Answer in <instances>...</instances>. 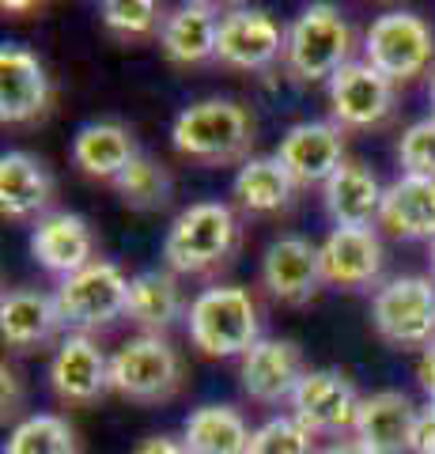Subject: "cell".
<instances>
[{"label":"cell","instance_id":"obj_1","mask_svg":"<svg viewBox=\"0 0 435 454\" xmlns=\"http://www.w3.org/2000/svg\"><path fill=\"white\" fill-rule=\"evenodd\" d=\"M171 145L178 155L208 167L238 160L246 163L250 148H254V118L235 98H201L175 118Z\"/></svg>","mask_w":435,"mask_h":454},{"label":"cell","instance_id":"obj_2","mask_svg":"<svg viewBox=\"0 0 435 454\" xmlns=\"http://www.w3.org/2000/svg\"><path fill=\"white\" fill-rule=\"evenodd\" d=\"M238 250V216L223 201H198L182 208L163 239V262L171 273L205 277L228 265Z\"/></svg>","mask_w":435,"mask_h":454},{"label":"cell","instance_id":"obj_3","mask_svg":"<svg viewBox=\"0 0 435 454\" xmlns=\"http://www.w3.org/2000/svg\"><path fill=\"white\" fill-rule=\"evenodd\" d=\"M190 340L205 356H238L243 360L250 348L261 340V318L258 303L246 288L235 284H216L205 288L190 303Z\"/></svg>","mask_w":435,"mask_h":454},{"label":"cell","instance_id":"obj_4","mask_svg":"<svg viewBox=\"0 0 435 454\" xmlns=\"http://www.w3.org/2000/svg\"><path fill=\"white\" fill-rule=\"evenodd\" d=\"M353 46L356 35L341 8L311 4L288 27L284 61L299 80H333L345 65H353Z\"/></svg>","mask_w":435,"mask_h":454},{"label":"cell","instance_id":"obj_5","mask_svg":"<svg viewBox=\"0 0 435 454\" xmlns=\"http://www.w3.org/2000/svg\"><path fill=\"white\" fill-rule=\"evenodd\" d=\"M182 387V356L163 333H140L110 356V390L140 405L171 402Z\"/></svg>","mask_w":435,"mask_h":454},{"label":"cell","instance_id":"obj_6","mask_svg":"<svg viewBox=\"0 0 435 454\" xmlns=\"http://www.w3.org/2000/svg\"><path fill=\"white\" fill-rule=\"evenodd\" d=\"M375 333L394 348H428L435 340V280L394 277L371 300Z\"/></svg>","mask_w":435,"mask_h":454},{"label":"cell","instance_id":"obj_7","mask_svg":"<svg viewBox=\"0 0 435 454\" xmlns=\"http://www.w3.org/2000/svg\"><path fill=\"white\" fill-rule=\"evenodd\" d=\"M435 57V35L416 12H386L363 35V61L390 83L420 76Z\"/></svg>","mask_w":435,"mask_h":454},{"label":"cell","instance_id":"obj_8","mask_svg":"<svg viewBox=\"0 0 435 454\" xmlns=\"http://www.w3.org/2000/svg\"><path fill=\"white\" fill-rule=\"evenodd\" d=\"M53 300H58V310L68 330L88 333L125 315V307H129V277L110 262H91L88 269L65 277L58 292H53Z\"/></svg>","mask_w":435,"mask_h":454},{"label":"cell","instance_id":"obj_9","mask_svg":"<svg viewBox=\"0 0 435 454\" xmlns=\"http://www.w3.org/2000/svg\"><path fill=\"white\" fill-rule=\"evenodd\" d=\"M360 402L353 379L337 367H311L291 394V417L311 435H341L356 428Z\"/></svg>","mask_w":435,"mask_h":454},{"label":"cell","instance_id":"obj_10","mask_svg":"<svg viewBox=\"0 0 435 454\" xmlns=\"http://www.w3.org/2000/svg\"><path fill=\"white\" fill-rule=\"evenodd\" d=\"M307 372H311V367H303V352L296 340L261 337L258 345L238 360V387H243L250 402L276 405V402H291V394H296Z\"/></svg>","mask_w":435,"mask_h":454},{"label":"cell","instance_id":"obj_11","mask_svg":"<svg viewBox=\"0 0 435 454\" xmlns=\"http://www.w3.org/2000/svg\"><path fill=\"white\" fill-rule=\"evenodd\" d=\"M276 160L284 163L296 186H326L341 170L345 160V133L337 121H299L280 137Z\"/></svg>","mask_w":435,"mask_h":454},{"label":"cell","instance_id":"obj_12","mask_svg":"<svg viewBox=\"0 0 435 454\" xmlns=\"http://www.w3.org/2000/svg\"><path fill=\"white\" fill-rule=\"evenodd\" d=\"M261 284L276 303L303 307L311 303L318 288L326 284L322 277V254L303 235H280L261 254Z\"/></svg>","mask_w":435,"mask_h":454},{"label":"cell","instance_id":"obj_13","mask_svg":"<svg viewBox=\"0 0 435 454\" xmlns=\"http://www.w3.org/2000/svg\"><path fill=\"white\" fill-rule=\"evenodd\" d=\"M330 110L341 129H371L394 114V83L368 61H353L330 80Z\"/></svg>","mask_w":435,"mask_h":454},{"label":"cell","instance_id":"obj_14","mask_svg":"<svg viewBox=\"0 0 435 454\" xmlns=\"http://www.w3.org/2000/svg\"><path fill=\"white\" fill-rule=\"evenodd\" d=\"M284 50H288V31L269 16V12L235 8L220 23L216 57L223 65H231V68L261 73V68H269Z\"/></svg>","mask_w":435,"mask_h":454},{"label":"cell","instance_id":"obj_15","mask_svg":"<svg viewBox=\"0 0 435 454\" xmlns=\"http://www.w3.org/2000/svg\"><path fill=\"white\" fill-rule=\"evenodd\" d=\"M322 254V277L333 288L363 292L378 284L386 265V250L371 227H333L326 243L318 247Z\"/></svg>","mask_w":435,"mask_h":454},{"label":"cell","instance_id":"obj_16","mask_svg":"<svg viewBox=\"0 0 435 454\" xmlns=\"http://www.w3.org/2000/svg\"><path fill=\"white\" fill-rule=\"evenodd\" d=\"M46 106H50L46 65L19 42H4V50H0V121L27 125L42 118Z\"/></svg>","mask_w":435,"mask_h":454},{"label":"cell","instance_id":"obj_17","mask_svg":"<svg viewBox=\"0 0 435 454\" xmlns=\"http://www.w3.org/2000/svg\"><path fill=\"white\" fill-rule=\"evenodd\" d=\"M50 387L68 405L99 402L110 390V356L88 333L65 337L50 360Z\"/></svg>","mask_w":435,"mask_h":454},{"label":"cell","instance_id":"obj_18","mask_svg":"<svg viewBox=\"0 0 435 454\" xmlns=\"http://www.w3.org/2000/svg\"><path fill=\"white\" fill-rule=\"evenodd\" d=\"M31 254L46 273H58L65 280L95 262V235L76 212H50L31 231Z\"/></svg>","mask_w":435,"mask_h":454},{"label":"cell","instance_id":"obj_19","mask_svg":"<svg viewBox=\"0 0 435 454\" xmlns=\"http://www.w3.org/2000/svg\"><path fill=\"white\" fill-rule=\"evenodd\" d=\"M420 409L401 390H378L360 402L356 417V439L368 443L375 454H413V432H416Z\"/></svg>","mask_w":435,"mask_h":454},{"label":"cell","instance_id":"obj_20","mask_svg":"<svg viewBox=\"0 0 435 454\" xmlns=\"http://www.w3.org/2000/svg\"><path fill=\"white\" fill-rule=\"evenodd\" d=\"M61 325L65 318L58 310V300L38 288H16L0 300V337L19 352L50 345L61 333Z\"/></svg>","mask_w":435,"mask_h":454},{"label":"cell","instance_id":"obj_21","mask_svg":"<svg viewBox=\"0 0 435 454\" xmlns=\"http://www.w3.org/2000/svg\"><path fill=\"white\" fill-rule=\"evenodd\" d=\"M383 182L375 178L371 167L348 160L337 175L322 186V201L337 227H371L383 212Z\"/></svg>","mask_w":435,"mask_h":454},{"label":"cell","instance_id":"obj_22","mask_svg":"<svg viewBox=\"0 0 435 454\" xmlns=\"http://www.w3.org/2000/svg\"><path fill=\"white\" fill-rule=\"evenodd\" d=\"M136 155L133 133L118 121H91L73 137V163L88 178H103L110 186L133 167Z\"/></svg>","mask_w":435,"mask_h":454},{"label":"cell","instance_id":"obj_23","mask_svg":"<svg viewBox=\"0 0 435 454\" xmlns=\"http://www.w3.org/2000/svg\"><path fill=\"white\" fill-rule=\"evenodd\" d=\"M223 16L213 4H182L167 16L159 46L175 65H205L216 57Z\"/></svg>","mask_w":435,"mask_h":454},{"label":"cell","instance_id":"obj_24","mask_svg":"<svg viewBox=\"0 0 435 454\" xmlns=\"http://www.w3.org/2000/svg\"><path fill=\"white\" fill-rule=\"evenodd\" d=\"M378 223L398 239H435V178H409L401 175L394 186H386Z\"/></svg>","mask_w":435,"mask_h":454},{"label":"cell","instance_id":"obj_25","mask_svg":"<svg viewBox=\"0 0 435 454\" xmlns=\"http://www.w3.org/2000/svg\"><path fill=\"white\" fill-rule=\"evenodd\" d=\"M53 201V175L27 152H8L0 160V212L8 220H27L46 212Z\"/></svg>","mask_w":435,"mask_h":454},{"label":"cell","instance_id":"obj_26","mask_svg":"<svg viewBox=\"0 0 435 454\" xmlns=\"http://www.w3.org/2000/svg\"><path fill=\"white\" fill-rule=\"evenodd\" d=\"M296 182L284 170V163L276 155H258V160H246L238 167V175L231 182V197L235 205L250 212V216H273V212H284L296 201Z\"/></svg>","mask_w":435,"mask_h":454},{"label":"cell","instance_id":"obj_27","mask_svg":"<svg viewBox=\"0 0 435 454\" xmlns=\"http://www.w3.org/2000/svg\"><path fill=\"white\" fill-rule=\"evenodd\" d=\"M125 315L144 333H163L182 315H190L178 277L171 269H144V273L129 277V307H125Z\"/></svg>","mask_w":435,"mask_h":454},{"label":"cell","instance_id":"obj_28","mask_svg":"<svg viewBox=\"0 0 435 454\" xmlns=\"http://www.w3.org/2000/svg\"><path fill=\"white\" fill-rule=\"evenodd\" d=\"M250 424L231 405H201L186 417L182 443L190 454H250Z\"/></svg>","mask_w":435,"mask_h":454},{"label":"cell","instance_id":"obj_29","mask_svg":"<svg viewBox=\"0 0 435 454\" xmlns=\"http://www.w3.org/2000/svg\"><path fill=\"white\" fill-rule=\"evenodd\" d=\"M4 454H80V439L65 417L35 413L12 428Z\"/></svg>","mask_w":435,"mask_h":454},{"label":"cell","instance_id":"obj_30","mask_svg":"<svg viewBox=\"0 0 435 454\" xmlns=\"http://www.w3.org/2000/svg\"><path fill=\"white\" fill-rule=\"evenodd\" d=\"M118 197L129 208L136 212H156V208H167L171 205V193H175V182L167 175V167L156 163L151 155H136L133 167L114 182Z\"/></svg>","mask_w":435,"mask_h":454},{"label":"cell","instance_id":"obj_31","mask_svg":"<svg viewBox=\"0 0 435 454\" xmlns=\"http://www.w3.org/2000/svg\"><path fill=\"white\" fill-rule=\"evenodd\" d=\"M250 454H318V447L315 435L296 417H273L261 428H254Z\"/></svg>","mask_w":435,"mask_h":454},{"label":"cell","instance_id":"obj_32","mask_svg":"<svg viewBox=\"0 0 435 454\" xmlns=\"http://www.w3.org/2000/svg\"><path fill=\"white\" fill-rule=\"evenodd\" d=\"M163 16H159V4L151 0H110L103 4V27L110 35H121V38H144L151 31H163Z\"/></svg>","mask_w":435,"mask_h":454},{"label":"cell","instance_id":"obj_33","mask_svg":"<svg viewBox=\"0 0 435 454\" xmlns=\"http://www.w3.org/2000/svg\"><path fill=\"white\" fill-rule=\"evenodd\" d=\"M398 163L409 178H435V118L413 121L398 140Z\"/></svg>","mask_w":435,"mask_h":454},{"label":"cell","instance_id":"obj_34","mask_svg":"<svg viewBox=\"0 0 435 454\" xmlns=\"http://www.w3.org/2000/svg\"><path fill=\"white\" fill-rule=\"evenodd\" d=\"M413 454H435V402H428V405L416 413Z\"/></svg>","mask_w":435,"mask_h":454},{"label":"cell","instance_id":"obj_35","mask_svg":"<svg viewBox=\"0 0 435 454\" xmlns=\"http://www.w3.org/2000/svg\"><path fill=\"white\" fill-rule=\"evenodd\" d=\"M129 454H190V450H186V443H182V439L159 432V435H144Z\"/></svg>","mask_w":435,"mask_h":454},{"label":"cell","instance_id":"obj_36","mask_svg":"<svg viewBox=\"0 0 435 454\" xmlns=\"http://www.w3.org/2000/svg\"><path fill=\"white\" fill-rule=\"evenodd\" d=\"M416 382H420V390L428 394V402H435V340L420 352V360H416Z\"/></svg>","mask_w":435,"mask_h":454},{"label":"cell","instance_id":"obj_37","mask_svg":"<svg viewBox=\"0 0 435 454\" xmlns=\"http://www.w3.org/2000/svg\"><path fill=\"white\" fill-rule=\"evenodd\" d=\"M318 454H375L368 443H360V439L353 435V439H337V443H330V447H322Z\"/></svg>","mask_w":435,"mask_h":454},{"label":"cell","instance_id":"obj_38","mask_svg":"<svg viewBox=\"0 0 435 454\" xmlns=\"http://www.w3.org/2000/svg\"><path fill=\"white\" fill-rule=\"evenodd\" d=\"M16 405H19V387H16V372H8V367H4V417H8V413H16Z\"/></svg>","mask_w":435,"mask_h":454},{"label":"cell","instance_id":"obj_39","mask_svg":"<svg viewBox=\"0 0 435 454\" xmlns=\"http://www.w3.org/2000/svg\"><path fill=\"white\" fill-rule=\"evenodd\" d=\"M428 262H431V280H435V239H431V250H428Z\"/></svg>","mask_w":435,"mask_h":454},{"label":"cell","instance_id":"obj_40","mask_svg":"<svg viewBox=\"0 0 435 454\" xmlns=\"http://www.w3.org/2000/svg\"><path fill=\"white\" fill-rule=\"evenodd\" d=\"M431 118H435V76H431Z\"/></svg>","mask_w":435,"mask_h":454}]
</instances>
